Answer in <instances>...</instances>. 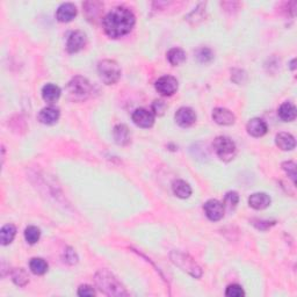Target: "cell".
Returning <instances> with one entry per match:
<instances>
[{
  "label": "cell",
  "mask_w": 297,
  "mask_h": 297,
  "mask_svg": "<svg viewBox=\"0 0 297 297\" xmlns=\"http://www.w3.org/2000/svg\"><path fill=\"white\" fill-rule=\"evenodd\" d=\"M214 150L221 160L223 162H230L235 158L237 148H236L235 142L231 138L225 137V136H220L215 138L213 143Z\"/></svg>",
  "instance_id": "6"
},
{
  "label": "cell",
  "mask_w": 297,
  "mask_h": 297,
  "mask_svg": "<svg viewBox=\"0 0 297 297\" xmlns=\"http://www.w3.org/2000/svg\"><path fill=\"white\" fill-rule=\"evenodd\" d=\"M113 136L115 142L119 145H126L129 143L130 141V132L128 127L124 124H119L113 130Z\"/></svg>",
  "instance_id": "20"
},
{
  "label": "cell",
  "mask_w": 297,
  "mask_h": 297,
  "mask_svg": "<svg viewBox=\"0 0 297 297\" xmlns=\"http://www.w3.org/2000/svg\"><path fill=\"white\" fill-rule=\"evenodd\" d=\"M66 91H68L69 98L72 101L81 102L89 98L91 92H92V86L86 78L78 75V77L72 78L70 80L68 86H66Z\"/></svg>",
  "instance_id": "3"
},
{
  "label": "cell",
  "mask_w": 297,
  "mask_h": 297,
  "mask_svg": "<svg viewBox=\"0 0 297 297\" xmlns=\"http://www.w3.org/2000/svg\"><path fill=\"white\" fill-rule=\"evenodd\" d=\"M75 15H77V8L71 2L62 4L56 12V18L59 22H70L74 19Z\"/></svg>",
  "instance_id": "13"
},
{
  "label": "cell",
  "mask_w": 297,
  "mask_h": 297,
  "mask_svg": "<svg viewBox=\"0 0 297 297\" xmlns=\"http://www.w3.org/2000/svg\"><path fill=\"white\" fill-rule=\"evenodd\" d=\"M60 96V89L54 84H47L42 89V98L48 104H55Z\"/></svg>",
  "instance_id": "17"
},
{
  "label": "cell",
  "mask_w": 297,
  "mask_h": 297,
  "mask_svg": "<svg viewBox=\"0 0 297 297\" xmlns=\"http://www.w3.org/2000/svg\"><path fill=\"white\" fill-rule=\"evenodd\" d=\"M12 278L14 283L19 287H25L29 282V277L23 268H18L12 273Z\"/></svg>",
  "instance_id": "25"
},
{
  "label": "cell",
  "mask_w": 297,
  "mask_h": 297,
  "mask_svg": "<svg viewBox=\"0 0 297 297\" xmlns=\"http://www.w3.org/2000/svg\"><path fill=\"white\" fill-rule=\"evenodd\" d=\"M247 132L253 137H261L267 132V124L261 119H252L248 121L246 126Z\"/></svg>",
  "instance_id": "14"
},
{
  "label": "cell",
  "mask_w": 297,
  "mask_h": 297,
  "mask_svg": "<svg viewBox=\"0 0 297 297\" xmlns=\"http://www.w3.org/2000/svg\"><path fill=\"white\" fill-rule=\"evenodd\" d=\"M198 58L200 62L207 63L209 60L213 59V53H211V50L208 49V48H202V49L198 51Z\"/></svg>",
  "instance_id": "30"
},
{
  "label": "cell",
  "mask_w": 297,
  "mask_h": 297,
  "mask_svg": "<svg viewBox=\"0 0 297 297\" xmlns=\"http://www.w3.org/2000/svg\"><path fill=\"white\" fill-rule=\"evenodd\" d=\"M278 117L284 122H292L296 119V108L290 102H283L278 108Z\"/></svg>",
  "instance_id": "19"
},
{
  "label": "cell",
  "mask_w": 297,
  "mask_h": 297,
  "mask_svg": "<svg viewBox=\"0 0 297 297\" xmlns=\"http://www.w3.org/2000/svg\"><path fill=\"white\" fill-rule=\"evenodd\" d=\"M225 295L228 297H241L245 295V292L239 284H230V286L226 288Z\"/></svg>",
  "instance_id": "29"
},
{
  "label": "cell",
  "mask_w": 297,
  "mask_h": 297,
  "mask_svg": "<svg viewBox=\"0 0 297 297\" xmlns=\"http://www.w3.org/2000/svg\"><path fill=\"white\" fill-rule=\"evenodd\" d=\"M29 268L36 275H43L48 271V263L41 258H34L30 260Z\"/></svg>",
  "instance_id": "24"
},
{
  "label": "cell",
  "mask_w": 297,
  "mask_h": 297,
  "mask_svg": "<svg viewBox=\"0 0 297 297\" xmlns=\"http://www.w3.org/2000/svg\"><path fill=\"white\" fill-rule=\"evenodd\" d=\"M132 121L141 128H151L154 123V114L145 108H138L132 113Z\"/></svg>",
  "instance_id": "9"
},
{
  "label": "cell",
  "mask_w": 297,
  "mask_h": 297,
  "mask_svg": "<svg viewBox=\"0 0 297 297\" xmlns=\"http://www.w3.org/2000/svg\"><path fill=\"white\" fill-rule=\"evenodd\" d=\"M238 201H239V196L237 193L236 192L226 193L225 199H224V202H223L224 209H229V210H231V209H233L236 205H237Z\"/></svg>",
  "instance_id": "27"
},
{
  "label": "cell",
  "mask_w": 297,
  "mask_h": 297,
  "mask_svg": "<svg viewBox=\"0 0 297 297\" xmlns=\"http://www.w3.org/2000/svg\"><path fill=\"white\" fill-rule=\"evenodd\" d=\"M167 106H166L165 102L163 101V100H156V101L152 104V111L156 115H163L165 113V109Z\"/></svg>",
  "instance_id": "33"
},
{
  "label": "cell",
  "mask_w": 297,
  "mask_h": 297,
  "mask_svg": "<svg viewBox=\"0 0 297 297\" xmlns=\"http://www.w3.org/2000/svg\"><path fill=\"white\" fill-rule=\"evenodd\" d=\"M275 142H277L278 147L283 151L293 150V148H295L296 145L294 136L288 134V132H280V134H278L277 137H275Z\"/></svg>",
  "instance_id": "18"
},
{
  "label": "cell",
  "mask_w": 297,
  "mask_h": 297,
  "mask_svg": "<svg viewBox=\"0 0 297 297\" xmlns=\"http://www.w3.org/2000/svg\"><path fill=\"white\" fill-rule=\"evenodd\" d=\"M102 26L109 37H122L134 28L135 15L126 7H115L104 18Z\"/></svg>",
  "instance_id": "1"
},
{
  "label": "cell",
  "mask_w": 297,
  "mask_h": 297,
  "mask_svg": "<svg viewBox=\"0 0 297 297\" xmlns=\"http://www.w3.org/2000/svg\"><path fill=\"white\" fill-rule=\"evenodd\" d=\"M248 204L256 210H262L271 204V198L265 193H254L248 199Z\"/></svg>",
  "instance_id": "15"
},
{
  "label": "cell",
  "mask_w": 297,
  "mask_h": 297,
  "mask_svg": "<svg viewBox=\"0 0 297 297\" xmlns=\"http://www.w3.org/2000/svg\"><path fill=\"white\" fill-rule=\"evenodd\" d=\"M172 190H173L174 195H177L180 199H187L189 198L192 194V188L186 181L184 180H175L172 184Z\"/></svg>",
  "instance_id": "21"
},
{
  "label": "cell",
  "mask_w": 297,
  "mask_h": 297,
  "mask_svg": "<svg viewBox=\"0 0 297 297\" xmlns=\"http://www.w3.org/2000/svg\"><path fill=\"white\" fill-rule=\"evenodd\" d=\"M64 261L69 265H74L78 261V257L77 254L71 247H68L64 252Z\"/></svg>",
  "instance_id": "31"
},
{
  "label": "cell",
  "mask_w": 297,
  "mask_h": 297,
  "mask_svg": "<svg viewBox=\"0 0 297 297\" xmlns=\"http://www.w3.org/2000/svg\"><path fill=\"white\" fill-rule=\"evenodd\" d=\"M213 119L220 126H231L235 123L236 116L229 109L218 107L213 111Z\"/></svg>",
  "instance_id": "12"
},
{
  "label": "cell",
  "mask_w": 297,
  "mask_h": 297,
  "mask_svg": "<svg viewBox=\"0 0 297 297\" xmlns=\"http://www.w3.org/2000/svg\"><path fill=\"white\" fill-rule=\"evenodd\" d=\"M171 260L179 268L183 269L184 272H187L189 275H192L193 278H199L202 277L201 267H200L198 263L195 262V260H194L192 257H189L188 254L179 252V251H173V252H171Z\"/></svg>",
  "instance_id": "4"
},
{
  "label": "cell",
  "mask_w": 297,
  "mask_h": 297,
  "mask_svg": "<svg viewBox=\"0 0 297 297\" xmlns=\"http://www.w3.org/2000/svg\"><path fill=\"white\" fill-rule=\"evenodd\" d=\"M86 44V35L81 30H75L70 34L68 42H66V49L70 54H74L80 51Z\"/></svg>",
  "instance_id": "10"
},
{
  "label": "cell",
  "mask_w": 297,
  "mask_h": 297,
  "mask_svg": "<svg viewBox=\"0 0 297 297\" xmlns=\"http://www.w3.org/2000/svg\"><path fill=\"white\" fill-rule=\"evenodd\" d=\"M95 295V290L93 289V287L89 286V284H84V286H80L79 289H78V296L81 297H91Z\"/></svg>",
  "instance_id": "32"
},
{
  "label": "cell",
  "mask_w": 297,
  "mask_h": 297,
  "mask_svg": "<svg viewBox=\"0 0 297 297\" xmlns=\"http://www.w3.org/2000/svg\"><path fill=\"white\" fill-rule=\"evenodd\" d=\"M167 59L173 66H178L186 60V54L180 48H173L167 53Z\"/></svg>",
  "instance_id": "23"
},
{
  "label": "cell",
  "mask_w": 297,
  "mask_h": 297,
  "mask_svg": "<svg viewBox=\"0 0 297 297\" xmlns=\"http://www.w3.org/2000/svg\"><path fill=\"white\" fill-rule=\"evenodd\" d=\"M157 92L164 96L173 95L178 90V80L172 75H164L156 81Z\"/></svg>",
  "instance_id": "7"
},
{
  "label": "cell",
  "mask_w": 297,
  "mask_h": 297,
  "mask_svg": "<svg viewBox=\"0 0 297 297\" xmlns=\"http://www.w3.org/2000/svg\"><path fill=\"white\" fill-rule=\"evenodd\" d=\"M15 233H17V228H15L13 224H6V225L2 226L1 231H0V241H1V245L6 246V245L11 244L15 237Z\"/></svg>",
  "instance_id": "22"
},
{
  "label": "cell",
  "mask_w": 297,
  "mask_h": 297,
  "mask_svg": "<svg viewBox=\"0 0 297 297\" xmlns=\"http://www.w3.org/2000/svg\"><path fill=\"white\" fill-rule=\"evenodd\" d=\"M204 213L207 215V217L213 222H217V221L222 220L224 216V205L222 202L217 201V200H209L204 203Z\"/></svg>",
  "instance_id": "8"
},
{
  "label": "cell",
  "mask_w": 297,
  "mask_h": 297,
  "mask_svg": "<svg viewBox=\"0 0 297 297\" xmlns=\"http://www.w3.org/2000/svg\"><path fill=\"white\" fill-rule=\"evenodd\" d=\"M282 168L288 174V177L292 179L294 185H296V164L294 162H286L282 164Z\"/></svg>",
  "instance_id": "28"
},
{
  "label": "cell",
  "mask_w": 297,
  "mask_h": 297,
  "mask_svg": "<svg viewBox=\"0 0 297 297\" xmlns=\"http://www.w3.org/2000/svg\"><path fill=\"white\" fill-rule=\"evenodd\" d=\"M294 63H295V59H293V60H292V69H293V70L295 69V66H294Z\"/></svg>",
  "instance_id": "34"
},
{
  "label": "cell",
  "mask_w": 297,
  "mask_h": 297,
  "mask_svg": "<svg viewBox=\"0 0 297 297\" xmlns=\"http://www.w3.org/2000/svg\"><path fill=\"white\" fill-rule=\"evenodd\" d=\"M59 119V111L55 107H45L42 109L38 114V121L41 123L47 124V126H51L55 124Z\"/></svg>",
  "instance_id": "16"
},
{
  "label": "cell",
  "mask_w": 297,
  "mask_h": 297,
  "mask_svg": "<svg viewBox=\"0 0 297 297\" xmlns=\"http://www.w3.org/2000/svg\"><path fill=\"white\" fill-rule=\"evenodd\" d=\"M175 121L180 127L183 128H188V127L193 126L196 121V114L192 108L189 107H181L178 109L174 116Z\"/></svg>",
  "instance_id": "11"
},
{
  "label": "cell",
  "mask_w": 297,
  "mask_h": 297,
  "mask_svg": "<svg viewBox=\"0 0 297 297\" xmlns=\"http://www.w3.org/2000/svg\"><path fill=\"white\" fill-rule=\"evenodd\" d=\"M40 236H41L40 229H37L36 226H28V228L25 230V238L27 243L30 245L37 243L38 239H40Z\"/></svg>",
  "instance_id": "26"
},
{
  "label": "cell",
  "mask_w": 297,
  "mask_h": 297,
  "mask_svg": "<svg viewBox=\"0 0 297 297\" xmlns=\"http://www.w3.org/2000/svg\"><path fill=\"white\" fill-rule=\"evenodd\" d=\"M98 72L100 79L106 85H113L117 83L121 77V68L115 60L105 59L99 63Z\"/></svg>",
  "instance_id": "5"
},
{
  "label": "cell",
  "mask_w": 297,
  "mask_h": 297,
  "mask_svg": "<svg viewBox=\"0 0 297 297\" xmlns=\"http://www.w3.org/2000/svg\"><path fill=\"white\" fill-rule=\"evenodd\" d=\"M95 283L102 293L108 296H123L128 295L122 284L111 272L102 269L95 274Z\"/></svg>",
  "instance_id": "2"
}]
</instances>
